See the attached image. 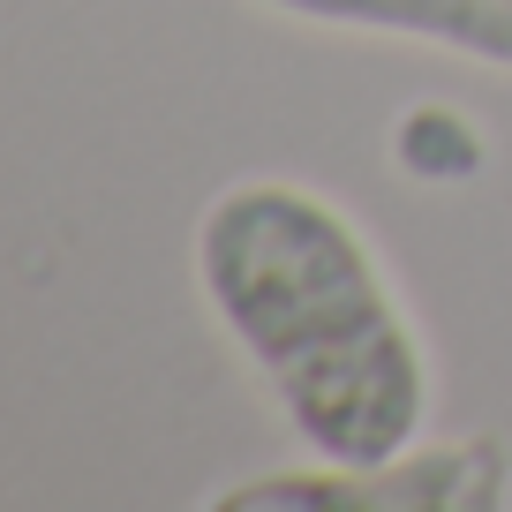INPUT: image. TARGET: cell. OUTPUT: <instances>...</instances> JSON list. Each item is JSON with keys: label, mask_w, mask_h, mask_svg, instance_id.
Segmentation results:
<instances>
[{"label": "cell", "mask_w": 512, "mask_h": 512, "mask_svg": "<svg viewBox=\"0 0 512 512\" xmlns=\"http://www.w3.org/2000/svg\"><path fill=\"white\" fill-rule=\"evenodd\" d=\"M196 287L317 460L377 467L422 445L437 369L377 241L309 181H234L196 219Z\"/></svg>", "instance_id": "obj_1"}, {"label": "cell", "mask_w": 512, "mask_h": 512, "mask_svg": "<svg viewBox=\"0 0 512 512\" xmlns=\"http://www.w3.org/2000/svg\"><path fill=\"white\" fill-rule=\"evenodd\" d=\"M505 445L497 437H460V445H415L400 460L377 467H332L317 460L309 475H264L219 490V512H279V505H309V512H347V505H392V512H467V505H505Z\"/></svg>", "instance_id": "obj_2"}, {"label": "cell", "mask_w": 512, "mask_h": 512, "mask_svg": "<svg viewBox=\"0 0 512 512\" xmlns=\"http://www.w3.org/2000/svg\"><path fill=\"white\" fill-rule=\"evenodd\" d=\"M272 16L324 23V31H369V38H415V46L460 53L475 68L512 76V0H256Z\"/></svg>", "instance_id": "obj_3"}]
</instances>
